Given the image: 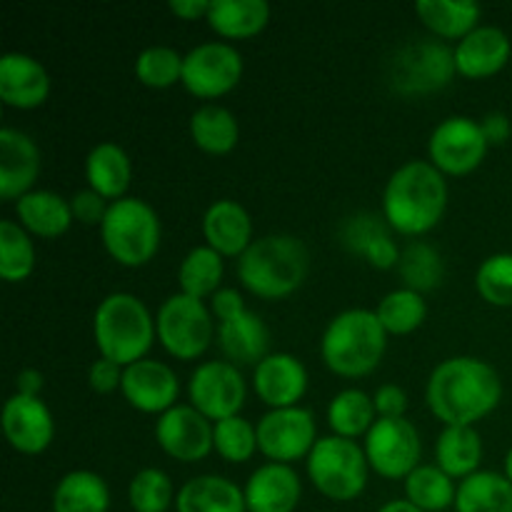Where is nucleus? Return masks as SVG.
I'll return each instance as SVG.
<instances>
[{"label": "nucleus", "instance_id": "obj_1", "mask_svg": "<svg viewBox=\"0 0 512 512\" xmlns=\"http://www.w3.org/2000/svg\"><path fill=\"white\" fill-rule=\"evenodd\" d=\"M503 398V380L498 370L480 358L460 355L448 358L430 373L428 400L430 413L445 425L473 428L478 420L488 418Z\"/></svg>", "mask_w": 512, "mask_h": 512}, {"label": "nucleus", "instance_id": "obj_2", "mask_svg": "<svg viewBox=\"0 0 512 512\" xmlns=\"http://www.w3.org/2000/svg\"><path fill=\"white\" fill-rule=\"evenodd\" d=\"M448 208L445 175L428 160H410L390 175L383 193V218L400 235H425Z\"/></svg>", "mask_w": 512, "mask_h": 512}, {"label": "nucleus", "instance_id": "obj_3", "mask_svg": "<svg viewBox=\"0 0 512 512\" xmlns=\"http://www.w3.org/2000/svg\"><path fill=\"white\" fill-rule=\"evenodd\" d=\"M310 255L300 238L288 233L253 240L238 260V278L260 300H283L308 278Z\"/></svg>", "mask_w": 512, "mask_h": 512}, {"label": "nucleus", "instance_id": "obj_4", "mask_svg": "<svg viewBox=\"0 0 512 512\" xmlns=\"http://www.w3.org/2000/svg\"><path fill=\"white\" fill-rule=\"evenodd\" d=\"M388 333L380 325L375 310H343L325 328L320 355L325 365L340 378H365L383 360Z\"/></svg>", "mask_w": 512, "mask_h": 512}, {"label": "nucleus", "instance_id": "obj_5", "mask_svg": "<svg viewBox=\"0 0 512 512\" xmlns=\"http://www.w3.org/2000/svg\"><path fill=\"white\" fill-rule=\"evenodd\" d=\"M93 338L100 358L128 368L138 360H145V353L158 338V330L143 300L130 293H110L95 310Z\"/></svg>", "mask_w": 512, "mask_h": 512}, {"label": "nucleus", "instance_id": "obj_6", "mask_svg": "<svg viewBox=\"0 0 512 512\" xmlns=\"http://www.w3.org/2000/svg\"><path fill=\"white\" fill-rule=\"evenodd\" d=\"M100 235L110 258L125 268H140L158 253L160 218L145 200L125 195L110 203Z\"/></svg>", "mask_w": 512, "mask_h": 512}, {"label": "nucleus", "instance_id": "obj_7", "mask_svg": "<svg viewBox=\"0 0 512 512\" xmlns=\"http://www.w3.org/2000/svg\"><path fill=\"white\" fill-rule=\"evenodd\" d=\"M368 458L355 440L328 435L308 455V478L320 495L335 503H350L368 485Z\"/></svg>", "mask_w": 512, "mask_h": 512}, {"label": "nucleus", "instance_id": "obj_8", "mask_svg": "<svg viewBox=\"0 0 512 512\" xmlns=\"http://www.w3.org/2000/svg\"><path fill=\"white\" fill-rule=\"evenodd\" d=\"M455 73V50L440 40H413L390 60L388 80L395 93L413 98L445 88Z\"/></svg>", "mask_w": 512, "mask_h": 512}, {"label": "nucleus", "instance_id": "obj_9", "mask_svg": "<svg viewBox=\"0 0 512 512\" xmlns=\"http://www.w3.org/2000/svg\"><path fill=\"white\" fill-rule=\"evenodd\" d=\"M155 330H158L160 345L173 358L195 360L213 343V313L205 308L203 300L175 293L160 305L155 315Z\"/></svg>", "mask_w": 512, "mask_h": 512}, {"label": "nucleus", "instance_id": "obj_10", "mask_svg": "<svg viewBox=\"0 0 512 512\" xmlns=\"http://www.w3.org/2000/svg\"><path fill=\"white\" fill-rule=\"evenodd\" d=\"M365 458L368 465L385 480H405L420 468V433L405 418H378L365 435Z\"/></svg>", "mask_w": 512, "mask_h": 512}, {"label": "nucleus", "instance_id": "obj_11", "mask_svg": "<svg viewBox=\"0 0 512 512\" xmlns=\"http://www.w3.org/2000/svg\"><path fill=\"white\" fill-rule=\"evenodd\" d=\"M318 443V425L308 408L270 410L258 423V450L270 463L290 465L308 458Z\"/></svg>", "mask_w": 512, "mask_h": 512}, {"label": "nucleus", "instance_id": "obj_12", "mask_svg": "<svg viewBox=\"0 0 512 512\" xmlns=\"http://www.w3.org/2000/svg\"><path fill=\"white\" fill-rule=\"evenodd\" d=\"M488 140L478 120L453 115L433 130L428 143L430 163L443 175H468L485 160Z\"/></svg>", "mask_w": 512, "mask_h": 512}, {"label": "nucleus", "instance_id": "obj_13", "mask_svg": "<svg viewBox=\"0 0 512 512\" xmlns=\"http://www.w3.org/2000/svg\"><path fill=\"white\" fill-rule=\"evenodd\" d=\"M243 78V58L228 43H200L185 55L183 85L200 100L228 95Z\"/></svg>", "mask_w": 512, "mask_h": 512}, {"label": "nucleus", "instance_id": "obj_14", "mask_svg": "<svg viewBox=\"0 0 512 512\" xmlns=\"http://www.w3.org/2000/svg\"><path fill=\"white\" fill-rule=\"evenodd\" d=\"M245 393L248 388H245L240 368L228 360L203 363L200 368H195L188 385L190 405L215 423L238 415L245 403Z\"/></svg>", "mask_w": 512, "mask_h": 512}, {"label": "nucleus", "instance_id": "obj_15", "mask_svg": "<svg viewBox=\"0 0 512 512\" xmlns=\"http://www.w3.org/2000/svg\"><path fill=\"white\" fill-rule=\"evenodd\" d=\"M155 438L160 448L180 463H198L215 450L213 425L193 405H175L160 415Z\"/></svg>", "mask_w": 512, "mask_h": 512}, {"label": "nucleus", "instance_id": "obj_16", "mask_svg": "<svg viewBox=\"0 0 512 512\" xmlns=\"http://www.w3.org/2000/svg\"><path fill=\"white\" fill-rule=\"evenodd\" d=\"M123 390L125 400L140 413H168L175 408L180 383L178 375L160 360H138L123 370Z\"/></svg>", "mask_w": 512, "mask_h": 512}, {"label": "nucleus", "instance_id": "obj_17", "mask_svg": "<svg viewBox=\"0 0 512 512\" xmlns=\"http://www.w3.org/2000/svg\"><path fill=\"white\" fill-rule=\"evenodd\" d=\"M3 433L10 448L23 455H38L53 443V415L40 398H25L15 393L3 408Z\"/></svg>", "mask_w": 512, "mask_h": 512}, {"label": "nucleus", "instance_id": "obj_18", "mask_svg": "<svg viewBox=\"0 0 512 512\" xmlns=\"http://www.w3.org/2000/svg\"><path fill=\"white\" fill-rule=\"evenodd\" d=\"M253 388L273 410L295 408L308 390V370L295 355L270 353L263 363L255 365Z\"/></svg>", "mask_w": 512, "mask_h": 512}, {"label": "nucleus", "instance_id": "obj_19", "mask_svg": "<svg viewBox=\"0 0 512 512\" xmlns=\"http://www.w3.org/2000/svg\"><path fill=\"white\" fill-rule=\"evenodd\" d=\"M40 175V150L30 135L15 128L0 130V198L18 203L33 190Z\"/></svg>", "mask_w": 512, "mask_h": 512}, {"label": "nucleus", "instance_id": "obj_20", "mask_svg": "<svg viewBox=\"0 0 512 512\" xmlns=\"http://www.w3.org/2000/svg\"><path fill=\"white\" fill-rule=\"evenodd\" d=\"M248 512H295L303 498V485L290 465H260L243 488Z\"/></svg>", "mask_w": 512, "mask_h": 512}, {"label": "nucleus", "instance_id": "obj_21", "mask_svg": "<svg viewBox=\"0 0 512 512\" xmlns=\"http://www.w3.org/2000/svg\"><path fill=\"white\" fill-rule=\"evenodd\" d=\"M48 70L25 53H5L0 58V100L8 108L33 110L48 100Z\"/></svg>", "mask_w": 512, "mask_h": 512}, {"label": "nucleus", "instance_id": "obj_22", "mask_svg": "<svg viewBox=\"0 0 512 512\" xmlns=\"http://www.w3.org/2000/svg\"><path fill=\"white\" fill-rule=\"evenodd\" d=\"M512 53L510 38L495 25H478L455 45V68L463 78L483 80L500 73Z\"/></svg>", "mask_w": 512, "mask_h": 512}, {"label": "nucleus", "instance_id": "obj_23", "mask_svg": "<svg viewBox=\"0 0 512 512\" xmlns=\"http://www.w3.org/2000/svg\"><path fill=\"white\" fill-rule=\"evenodd\" d=\"M390 230L393 228L385 218H378L373 213H358L345 220L340 238L350 253L365 258L373 268L390 270L398 268L400 255H403Z\"/></svg>", "mask_w": 512, "mask_h": 512}, {"label": "nucleus", "instance_id": "obj_24", "mask_svg": "<svg viewBox=\"0 0 512 512\" xmlns=\"http://www.w3.org/2000/svg\"><path fill=\"white\" fill-rule=\"evenodd\" d=\"M218 345L228 363L260 365L270 355V330L258 313L245 308L220 320Z\"/></svg>", "mask_w": 512, "mask_h": 512}, {"label": "nucleus", "instance_id": "obj_25", "mask_svg": "<svg viewBox=\"0 0 512 512\" xmlns=\"http://www.w3.org/2000/svg\"><path fill=\"white\" fill-rule=\"evenodd\" d=\"M203 235L223 258H240L253 245V220L235 200H215L203 215Z\"/></svg>", "mask_w": 512, "mask_h": 512}, {"label": "nucleus", "instance_id": "obj_26", "mask_svg": "<svg viewBox=\"0 0 512 512\" xmlns=\"http://www.w3.org/2000/svg\"><path fill=\"white\" fill-rule=\"evenodd\" d=\"M15 215L28 233L40 238H60L73 225L70 200L53 190H30L15 203Z\"/></svg>", "mask_w": 512, "mask_h": 512}, {"label": "nucleus", "instance_id": "obj_27", "mask_svg": "<svg viewBox=\"0 0 512 512\" xmlns=\"http://www.w3.org/2000/svg\"><path fill=\"white\" fill-rule=\"evenodd\" d=\"M178 512H245V493L228 478L198 475L180 488L175 498Z\"/></svg>", "mask_w": 512, "mask_h": 512}, {"label": "nucleus", "instance_id": "obj_28", "mask_svg": "<svg viewBox=\"0 0 512 512\" xmlns=\"http://www.w3.org/2000/svg\"><path fill=\"white\" fill-rule=\"evenodd\" d=\"M130 158L118 143H100L85 158V178L90 190L103 195L105 200L125 198V190L130 185Z\"/></svg>", "mask_w": 512, "mask_h": 512}, {"label": "nucleus", "instance_id": "obj_29", "mask_svg": "<svg viewBox=\"0 0 512 512\" xmlns=\"http://www.w3.org/2000/svg\"><path fill=\"white\" fill-rule=\"evenodd\" d=\"M435 460L438 468L453 480H465L478 473L483 460V438L475 428L463 425H445L435 443Z\"/></svg>", "mask_w": 512, "mask_h": 512}, {"label": "nucleus", "instance_id": "obj_30", "mask_svg": "<svg viewBox=\"0 0 512 512\" xmlns=\"http://www.w3.org/2000/svg\"><path fill=\"white\" fill-rule=\"evenodd\" d=\"M205 20L220 38L245 40L268 25L270 5L265 0H210Z\"/></svg>", "mask_w": 512, "mask_h": 512}, {"label": "nucleus", "instance_id": "obj_31", "mask_svg": "<svg viewBox=\"0 0 512 512\" xmlns=\"http://www.w3.org/2000/svg\"><path fill=\"white\" fill-rule=\"evenodd\" d=\"M415 13L425 28L445 40H463L478 28L480 5L473 0H418Z\"/></svg>", "mask_w": 512, "mask_h": 512}, {"label": "nucleus", "instance_id": "obj_32", "mask_svg": "<svg viewBox=\"0 0 512 512\" xmlns=\"http://www.w3.org/2000/svg\"><path fill=\"white\" fill-rule=\"evenodd\" d=\"M108 508V483L93 470H73L53 490V512H108Z\"/></svg>", "mask_w": 512, "mask_h": 512}, {"label": "nucleus", "instance_id": "obj_33", "mask_svg": "<svg viewBox=\"0 0 512 512\" xmlns=\"http://www.w3.org/2000/svg\"><path fill=\"white\" fill-rule=\"evenodd\" d=\"M458 512H512V483L493 470H478L460 480L455 495Z\"/></svg>", "mask_w": 512, "mask_h": 512}, {"label": "nucleus", "instance_id": "obj_34", "mask_svg": "<svg viewBox=\"0 0 512 512\" xmlns=\"http://www.w3.org/2000/svg\"><path fill=\"white\" fill-rule=\"evenodd\" d=\"M190 138L203 153L228 155L240 140V125L223 105H203L190 118Z\"/></svg>", "mask_w": 512, "mask_h": 512}, {"label": "nucleus", "instance_id": "obj_35", "mask_svg": "<svg viewBox=\"0 0 512 512\" xmlns=\"http://www.w3.org/2000/svg\"><path fill=\"white\" fill-rule=\"evenodd\" d=\"M375 420H378V410H375L373 398L363 390H343L328 405V423L340 438L355 440L360 435H368Z\"/></svg>", "mask_w": 512, "mask_h": 512}, {"label": "nucleus", "instance_id": "obj_36", "mask_svg": "<svg viewBox=\"0 0 512 512\" xmlns=\"http://www.w3.org/2000/svg\"><path fill=\"white\" fill-rule=\"evenodd\" d=\"M220 280H223V255L215 253L210 245L193 248L180 263V293L190 298H213L220 290Z\"/></svg>", "mask_w": 512, "mask_h": 512}, {"label": "nucleus", "instance_id": "obj_37", "mask_svg": "<svg viewBox=\"0 0 512 512\" xmlns=\"http://www.w3.org/2000/svg\"><path fill=\"white\" fill-rule=\"evenodd\" d=\"M405 495H408L405 500L423 512H440L455 505L458 488L438 465H420L405 478Z\"/></svg>", "mask_w": 512, "mask_h": 512}, {"label": "nucleus", "instance_id": "obj_38", "mask_svg": "<svg viewBox=\"0 0 512 512\" xmlns=\"http://www.w3.org/2000/svg\"><path fill=\"white\" fill-rule=\"evenodd\" d=\"M35 270V245L15 220H0V278L23 283Z\"/></svg>", "mask_w": 512, "mask_h": 512}, {"label": "nucleus", "instance_id": "obj_39", "mask_svg": "<svg viewBox=\"0 0 512 512\" xmlns=\"http://www.w3.org/2000/svg\"><path fill=\"white\" fill-rule=\"evenodd\" d=\"M375 315H378L380 325H383L388 335H410L413 330H418L420 325L425 323L428 305H425L423 295L420 293L400 288L380 300Z\"/></svg>", "mask_w": 512, "mask_h": 512}, {"label": "nucleus", "instance_id": "obj_40", "mask_svg": "<svg viewBox=\"0 0 512 512\" xmlns=\"http://www.w3.org/2000/svg\"><path fill=\"white\" fill-rule=\"evenodd\" d=\"M400 278H403L405 288L415 290V293H430L443 283L445 265L438 250L428 243H410L400 255Z\"/></svg>", "mask_w": 512, "mask_h": 512}, {"label": "nucleus", "instance_id": "obj_41", "mask_svg": "<svg viewBox=\"0 0 512 512\" xmlns=\"http://www.w3.org/2000/svg\"><path fill=\"white\" fill-rule=\"evenodd\" d=\"M183 63L185 55H180L168 45H153L145 48L135 60V78L148 88H173L175 83H183Z\"/></svg>", "mask_w": 512, "mask_h": 512}, {"label": "nucleus", "instance_id": "obj_42", "mask_svg": "<svg viewBox=\"0 0 512 512\" xmlns=\"http://www.w3.org/2000/svg\"><path fill=\"white\" fill-rule=\"evenodd\" d=\"M215 453L228 463H248L258 450V425L233 415L213 425Z\"/></svg>", "mask_w": 512, "mask_h": 512}, {"label": "nucleus", "instance_id": "obj_43", "mask_svg": "<svg viewBox=\"0 0 512 512\" xmlns=\"http://www.w3.org/2000/svg\"><path fill=\"white\" fill-rule=\"evenodd\" d=\"M128 498L135 512H168L178 495L163 470L145 468L130 480Z\"/></svg>", "mask_w": 512, "mask_h": 512}, {"label": "nucleus", "instance_id": "obj_44", "mask_svg": "<svg viewBox=\"0 0 512 512\" xmlns=\"http://www.w3.org/2000/svg\"><path fill=\"white\" fill-rule=\"evenodd\" d=\"M475 288L485 303L495 308L512 305V253H498L483 260L475 275Z\"/></svg>", "mask_w": 512, "mask_h": 512}, {"label": "nucleus", "instance_id": "obj_45", "mask_svg": "<svg viewBox=\"0 0 512 512\" xmlns=\"http://www.w3.org/2000/svg\"><path fill=\"white\" fill-rule=\"evenodd\" d=\"M110 205H105L103 195L95 190H80L70 198V210H73V220H80L83 225H103L105 213Z\"/></svg>", "mask_w": 512, "mask_h": 512}, {"label": "nucleus", "instance_id": "obj_46", "mask_svg": "<svg viewBox=\"0 0 512 512\" xmlns=\"http://www.w3.org/2000/svg\"><path fill=\"white\" fill-rule=\"evenodd\" d=\"M123 370L118 363L108 358H100L90 365V373H88V383L95 393L100 395H108L113 390H118L123 385Z\"/></svg>", "mask_w": 512, "mask_h": 512}, {"label": "nucleus", "instance_id": "obj_47", "mask_svg": "<svg viewBox=\"0 0 512 512\" xmlns=\"http://www.w3.org/2000/svg\"><path fill=\"white\" fill-rule=\"evenodd\" d=\"M375 410H378V418H405V410H408V395L400 385H380L373 395Z\"/></svg>", "mask_w": 512, "mask_h": 512}, {"label": "nucleus", "instance_id": "obj_48", "mask_svg": "<svg viewBox=\"0 0 512 512\" xmlns=\"http://www.w3.org/2000/svg\"><path fill=\"white\" fill-rule=\"evenodd\" d=\"M240 310H245V303H243V295H240L238 290L220 288L218 293L213 295V303H210V313H213L218 320L230 318V315L240 313Z\"/></svg>", "mask_w": 512, "mask_h": 512}, {"label": "nucleus", "instance_id": "obj_49", "mask_svg": "<svg viewBox=\"0 0 512 512\" xmlns=\"http://www.w3.org/2000/svg\"><path fill=\"white\" fill-rule=\"evenodd\" d=\"M480 128H483L488 145L508 143V138L512 133L510 120H508V115H505V113H488L483 120H480Z\"/></svg>", "mask_w": 512, "mask_h": 512}, {"label": "nucleus", "instance_id": "obj_50", "mask_svg": "<svg viewBox=\"0 0 512 512\" xmlns=\"http://www.w3.org/2000/svg\"><path fill=\"white\" fill-rule=\"evenodd\" d=\"M210 0H170V13L180 20L208 18Z\"/></svg>", "mask_w": 512, "mask_h": 512}, {"label": "nucleus", "instance_id": "obj_51", "mask_svg": "<svg viewBox=\"0 0 512 512\" xmlns=\"http://www.w3.org/2000/svg\"><path fill=\"white\" fill-rule=\"evenodd\" d=\"M40 390H43V373L33 368L20 370L15 378V393L25 398H40Z\"/></svg>", "mask_w": 512, "mask_h": 512}, {"label": "nucleus", "instance_id": "obj_52", "mask_svg": "<svg viewBox=\"0 0 512 512\" xmlns=\"http://www.w3.org/2000/svg\"><path fill=\"white\" fill-rule=\"evenodd\" d=\"M378 512H423V510L415 508L410 500H390V503H385Z\"/></svg>", "mask_w": 512, "mask_h": 512}, {"label": "nucleus", "instance_id": "obj_53", "mask_svg": "<svg viewBox=\"0 0 512 512\" xmlns=\"http://www.w3.org/2000/svg\"><path fill=\"white\" fill-rule=\"evenodd\" d=\"M505 478L512 483V448H510V453L505 455Z\"/></svg>", "mask_w": 512, "mask_h": 512}]
</instances>
